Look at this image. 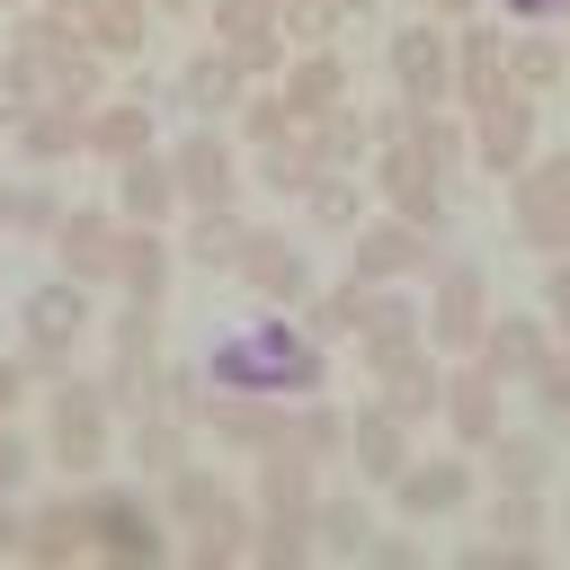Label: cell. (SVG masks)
I'll use <instances>...</instances> for the list:
<instances>
[{
    "mask_svg": "<svg viewBox=\"0 0 570 570\" xmlns=\"http://www.w3.org/2000/svg\"><path fill=\"white\" fill-rule=\"evenodd\" d=\"M463 490H472V472L445 454V463H410L401 472V508L410 517H445V508H463Z\"/></svg>",
    "mask_w": 570,
    "mask_h": 570,
    "instance_id": "cell-6",
    "label": "cell"
},
{
    "mask_svg": "<svg viewBox=\"0 0 570 570\" xmlns=\"http://www.w3.org/2000/svg\"><path fill=\"white\" fill-rule=\"evenodd\" d=\"M62 258H80V267L98 276V267H107V232H62Z\"/></svg>",
    "mask_w": 570,
    "mask_h": 570,
    "instance_id": "cell-20",
    "label": "cell"
},
{
    "mask_svg": "<svg viewBox=\"0 0 570 570\" xmlns=\"http://www.w3.org/2000/svg\"><path fill=\"white\" fill-rule=\"evenodd\" d=\"M89 142H98V151H116V160H134V151H142V142H151V125H142V116H134V107H107V116H98V125H89Z\"/></svg>",
    "mask_w": 570,
    "mask_h": 570,
    "instance_id": "cell-14",
    "label": "cell"
},
{
    "mask_svg": "<svg viewBox=\"0 0 570 570\" xmlns=\"http://www.w3.org/2000/svg\"><path fill=\"white\" fill-rule=\"evenodd\" d=\"M525 134H534L525 89H517V98H499V107H481V169H517V160H525Z\"/></svg>",
    "mask_w": 570,
    "mask_h": 570,
    "instance_id": "cell-4",
    "label": "cell"
},
{
    "mask_svg": "<svg viewBox=\"0 0 570 570\" xmlns=\"http://www.w3.org/2000/svg\"><path fill=\"white\" fill-rule=\"evenodd\" d=\"M330 98H338V62H330V53H312V62L294 71V89H285V107H303V116H321Z\"/></svg>",
    "mask_w": 570,
    "mask_h": 570,
    "instance_id": "cell-13",
    "label": "cell"
},
{
    "mask_svg": "<svg viewBox=\"0 0 570 570\" xmlns=\"http://www.w3.org/2000/svg\"><path fill=\"white\" fill-rule=\"evenodd\" d=\"M0 481H18V445H0Z\"/></svg>",
    "mask_w": 570,
    "mask_h": 570,
    "instance_id": "cell-22",
    "label": "cell"
},
{
    "mask_svg": "<svg viewBox=\"0 0 570 570\" xmlns=\"http://www.w3.org/2000/svg\"><path fill=\"white\" fill-rule=\"evenodd\" d=\"M454 71H463V80H454V98H463L472 116L508 98V53H499V36H481V27H472V36H463V53H454Z\"/></svg>",
    "mask_w": 570,
    "mask_h": 570,
    "instance_id": "cell-3",
    "label": "cell"
},
{
    "mask_svg": "<svg viewBox=\"0 0 570 570\" xmlns=\"http://www.w3.org/2000/svg\"><path fill=\"white\" fill-rule=\"evenodd\" d=\"M481 347H490L481 365H490V374H508V383H517V374H543V330H534V321H499Z\"/></svg>",
    "mask_w": 570,
    "mask_h": 570,
    "instance_id": "cell-9",
    "label": "cell"
},
{
    "mask_svg": "<svg viewBox=\"0 0 570 570\" xmlns=\"http://www.w3.org/2000/svg\"><path fill=\"white\" fill-rule=\"evenodd\" d=\"M223 71H232V62H214V53H205V62H196V80H187V89H196V98H205V107H223V98H232V80H223Z\"/></svg>",
    "mask_w": 570,
    "mask_h": 570,
    "instance_id": "cell-19",
    "label": "cell"
},
{
    "mask_svg": "<svg viewBox=\"0 0 570 570\" xmlns=\"http://www.w3.org/2000/svg\"><path fill=\"white\" fill-rule=\"evenodd\" d=\"M178 187H187L196 205H205V196L223 205V196H232V151H223L214 134H187V151H178Z\"/></svg>",
    "mask_w": 570,
    "mask_h": 570,
    "instance_id": "cell-8",
    "label": "cell"
},
{
    "mask_svg": "<svg viewBox=\"0 0 570 570\" xmlns=\"http://www.w3.org/2000/svg\"><path fill=\"white\" fill-rule=\"evenodd\" d=\"M80 321H89V312H80V294H71V285H45V294L27 303V347H36V356H53L62 338H80Z\"/></svg>",
    "mask_w": 570,
    "mask_h": 570,
    "instance_id": "cell-7",
    "label": "cell"
},
{
    "mask_svg": "<svg viewBox=\"0 0 570 570\" xmlns=\"http://www.w3.org/2000/svg\"><path fill=\"white\" fill-rule=\"evenodd\" d=\"M205 374H214L223 392H249V401H285V392H321L330 356H321L303 330H285V321H249V330L214 338Z\"/></svg>",
    "mask_w": 570,
    "mask_h": 570,
    "instance_id": "cell-1",
    "label": "cell"
},
{
    "mask_svg": "<svg viewBox=\"0 0 570 570\" xmlns=\"http://www.w3.org/2000/svg\"><path fill=\"white\" fill-rule=\"evenodd\" d=\"M508 71H517L525 89H543V80H561V53H552V45H517V62H508Z\"/></svg>",
    "mask_w": 570,
    "mask_h": 570,
    "instance_id": "cell-17",
    "label": "cell"
},
{
    "mask_svg": "<svg viewBox=\"0 0 570 570\" xmlns=\"http://www.w3.org/2000/svg\"><path fill=\"white\" fill-rule=\"evenodd\" d=\"M125 276H134V294H160V249H151V240L125 249Z\"/></svg>",
    "mask_w": 570,
    "mask_h": 570,
    "instance_id": "cell-21",
    "label": "cell"
},
{
    "mask_svg": "<svg viewBox=\"0 0 570 570\" xmlns=\"http://www.w3.org/2000/svg\"><path fill=\"white\" fill-rule=\"evenodd\" d=\"M445 410H454V428H463L472 445H481V436H499V428H490V374H463V383L445 392Z\"/></svg>",
    "mask_w": 570,
    "mask_h": 570,
    "instance_id": "cell-12",
    "label": "cell"
},
{
    "mask_svg": "<svg viewBox=\"0 0 570 570\" xmlns=\"http://www.w3.org/2000/svg\"><path fill=\"white\" fill-rule=\"evenodd\" d=\"M436 9H472V0H436Z\"/></svg>",
    "mask_w": 570,
    "mask_h": 570,
    "instance_id": "cell-24",
    "label": "cell"
},
{
    "mask_svg": "<svg viewBox=\"0 0 570 570\" xmlns=\"http://www.w3.org/2000/svg\"><path fill=\"white\" fill-rule=\"evenodd\" d=\"M9 401H18V374H9V365H0V410H9Z\"/></svg>",
    "mask_w": 570,
    "mask_h": 570,
    "instance_id": "cell-23",
    "label": "cell"
},
{
    "mask_svg": "<svg viewBox=\"0 0 570 570\" xmlns=\"http://www.w3.org/2000/svg\"><path fill=\"white\" fill-rule=\"evenodd\" d=\"M98 445H107V428H98V401L89 392H62L53 401V463H98Z\"/></svg>",
    "mask_w": 570,
    "mask_h": 570,
    "instance_id": "cell-5",
    "label": "cell"
},
{
    "mask_svg": "<svg viewBox=\"0 0 570 570\" xmlns=\"http://www.w3.org/2000/svg\"><path fill=\"white\" fill-rule=\"evenodd\" d=\"M249 276H258V294H285V303L303 294V258H294V249H267V240H258V249H249Z\"/></svg>",
    "mask_w": 570,
    "mask_h": 570,
    "instance_id": "cell-15",
    "label": "cell"
},
{
    "mask_svg": "<svg viewBox=\"0 0 570 570\" xmlns=\"http://www.w3.org/2000/svg\"><path fill=\"white\" fill-rule=\"evenodd\" d=\"M481 330V276H445V303H436V338L463 347Z\"/></svg>",
    "mask_w": 570,
    "mask_h": 570,
    "instance_id": "cell-11",
    "label": "cell"
},
{
    "mask_svg": "<svg viewBox=\"0 0 570 570\" xmlns=\"http://www.w3.org/2000/svg\"><path fill=\"white\" fill-rule=\"evenodd\" d=\"M392 71H401L410 107H428V98H454V45H445L436 27H401V36H392Z\"/></svg>",
    "mask_w": 570,
    "mask_h": 570,
    "instance_id": "cell-2",
    "label": "cell"
},
{
    "mask_svg": "<svg viewBox=\"0 0 570 570\" xmlns=\"http://www.w3.org/2000/svg\"><path fill=\"white\" fill-rule=\"evenodd\" d=\"M499 18H517V27H561L570 0H499Z\"/></svg>",
    "mask_w": 570,
    "mask_h": 570,
    "instance_id": "cell-18",
    "label": "cell"
},
{
    "mask_svg": "<svg viewBox=\"0 0 570 570\" xmlns=\"http://www.w3.org/2000/svg\"><path fill=\"white\" fill-rule=\"evenodd\" d=\"M356 445H365V463H374V472H401V428H392V419H365V436H356Z\"/></svg>",
    "mask_w": 570,
    "mask_h": 570,
    "instance_id": "cell-16",
    "label": "cell"
},
{
    "mask_svg": "<svg viewBox=\"0 0 570 570\" xmlns=\"http://www.w3.org/2000/svg\"><path fill=\"white\" fill-rule=\"evenodd\" d=\"M178 196V178H169V160H125V214H142V223H160V205Z\"/></svg>",
    "mask_w": 570,
    "mask_h": 570,
    "instance_id": "cell-10",
    "label": "cell"
}]
</instances>
